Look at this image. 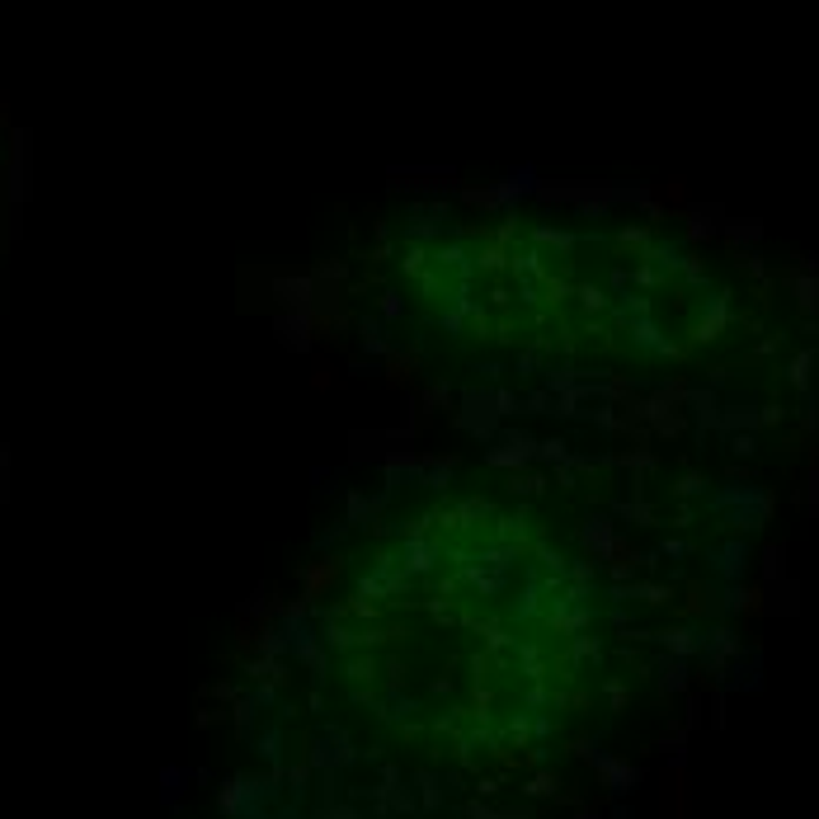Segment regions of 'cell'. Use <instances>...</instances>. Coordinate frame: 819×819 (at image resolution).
<instances>
[{
    "mask_svg": "<svg viewBox=\"0 0 819 819\" xmlns=\"http://www.w3.org/2000/svg\"><path fill=\"white\" fill-rule=\"evenodd\" d=\"M0 495H5V453H0Z\"/></svg>",
    "mask_w": 819,
    "mask_h": 819,
    "instance_id": "6da1fadb",
    "label": "cell"
}]
</instances>
